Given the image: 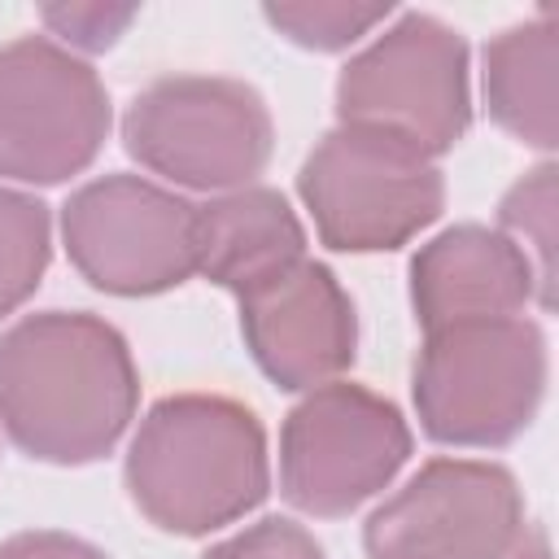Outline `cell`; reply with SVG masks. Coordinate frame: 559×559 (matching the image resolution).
Instances as JSON below:
<instances>
[{
  "label": "cell",
  "mask_w": 559,
  "mask_h": 559,
  "mask_svg": "<svg viewBox=\"0 0 559 559\" xmlns=\"http://www.w3.org/2000/svg\"><path fill=\"white\" fill-rule=\"evenodd\" d=\"M336 118L389 131L428 157L450 153L472 122L463 35L432 13H402L345 61Z\"/></svg>",
  "instance_id": "7"
},
{
  "label": "cell",
  "mask_w": 559,
  "mask_h": 559,
  "mask_svg": "<svg viewBox=\"0 0 559 559\" xmlns=\"http://www.w3.org/2000/svg\"><path fill=\"white\" fill-rule=\"evenodd\" d=\"M367 559H550L502 463L432 459L362 524Z\"/></svg>",
  "instance_id": "6"
},
{
  "label": "cell",
  "mask_w": 559,
  "mask_h": 559,
  "mask_svg": "<svg viewBox=\"0 0 559 559\" xmlns=\"http://www.w3.org/2000/svg\"><path fill=\"white\" fill-rule=\"evenodd\" d=\"M402 411L354 380L306 389L280 428V489L306 515H349L406 463Z\"/></svg>",
  "instance_id": "8"
},
{
  "label": "cell",
  "mask_w": 559,
  "mask_h": 559,
  "mask_svg": "<svg viewBox=\"0 0 559 559\" xmlns=\"http://www.w3.org/2000/svg\"><path fill=\"white\" fill-rule=\"evenodd\" d=\"M52 258L48 205L31 192L0 188V319L13 314L44 280Z\"/></svg>",
  "instance_id": "15"
},
{
  "label": "cell",
  "mask_w": 559,
  "mask_h": 559,
  "mask_svg": "<svg viewBox=\"0 0 559 559\" xmlns=\"http://www.w3.org/2000/svg\"><path fill=\"white\" fill-rule=\"evenodd\" d=\"M393 9L389 4H345V0H280L262 4V17L293 44L314 52H341L371 35Z\"/></svg>",
  "instance_id": "17"
},
{
  "label": "cell",
  "mask_w": 559,
  "mask_h": 559,
  "mask_svg": "<svg viewBox=\"0 0 559 559\" xmlns=\"http://www.w3.org/2000/svg\"><path fill=\"white\" fill-rule=\"evenodd\" d=\"M135 402L122 332L87 310H39L0 336V424L39 463H96L135 419Z\"/></svg>",
  "instance_id": "1"
},
{
  "label": "cell",
  "mask_w": 559,
  "mask_h": 559,
  "mask_svg": "<svg viewBox=\"0 0 559 559\" xmlns=\"http://www.w3.org/2000/svg\"><path fill=\"white\" fill-rule=\"evenodd\" d=\"M197 271L227 288L249 293L306 258V231L284 192L245 183L197 205Z\"/></svg>",
  "instance_id": "13"
},
{
  "label": "cell",
  "mask_w": 559,
  "mask_h": 559,
  "mask_svg": "<svg viewBox=\"0 0 559 559\" xmlns=\"http://www.w3.org/2000/svg\"><path fill=\"white\" fill-rule=\"evenodd\" d=\"M297 192L336 253L402 249L445 205V179L424 148L358 122H336L301 162Z\"/></svg>",
  "instance_id": "4"
},
{
  "label": "cell",
  "mask_w": 559,
  "mask_h": 559,
  "mask_svg": "<svg viewBox=\"0 0 559 559\" xmlns=\"http://www.w3.org/2000/svg\"><path fill=\"white\" fill-rule=\"evenodd\" d=\"M122 144L179 188L231 192L266 170L275 127L262 92L245 79L162 74L127 105Z\"/></svg>",
  "instance_id": "5"
},
{
  "label": "cell",
  "mask_w": 559,
  "mask_h": 559,
  "mask_svg": "<svg viewBox=\"0 0 559 559\" xmlns=\"http://www.w3.org/2000/svg\"><path fill=\"white\" fill-rule=\"evenodd\" d=\"M0 559H109V555L83 537L35 528V533H13L9 542H0Z\"/></svg>",
  "instance_id": "20"
},
{
  "label": "cell",
  "mask_w": 559,
  "mask_h": 559,
  "mask_svg": "<svg viewBox=\"0 0 559 559\" xmlns=\"http://www.w3.org/2000/svg\"><path fill=\"white\" fill-rule=\"evenodd\" d=\"M559 26L550 13L507 26L485 44V105L489 118L528 148L550 153L559 144L555 122Z\"/></svg>",
  "instance_id": "14"
},
{
  "label": "cell",
  "mask_w": 559,
  "mask_h": 559,
  "mask_svg": "<svg viewBox=\"0 0 559 559\" xmlns=\"http://www.w3.org/2000/svg\"><path fill=\"white\" fill-rule=\"evenodd\" d=\"M555 166L542 162L533 166L524 179H515L507 188V197L498 201V231L511 236L537 275V306L550 310L555 306Z\"/></svg>",
  "instance_id": "16"
},
{
  "label": "cell",
  "mask_w": 559,
  "mask_h": 559,
  "mask_svg": "<svg viewBox=\"0 0 559 559\" xmlns=\"http://www.w3.org/2000/svg\"><path fill=\"white\" fill-rule=\"evenodd\" d=\"M201 559H323V546L284 515H266L231 537H223L218 546H210Z\"/></svg>",
  "instance_id": "19"
},
{
  "label": "cell",
  "mask_w": 559,
  "mask_h": 559,
  "mask_svg": "<svg viewBox=\"0 0 559 559\" xmlns=\"http://www.w3.org/2000/svg\"><path fill=\"white\" fill-rule=\"evenodd\" d=\"M39 17L70 48H79V52H105L140 17V9L135 4H100V0H87V4H44Z\"/></svg>",
  "instance_id": "18"
},
{
  "label": "cell",
  "mask_w": 559,
  "mask_h": 559,
  "mask_svg": "<svg viewBox=\"0 0 559 559\" xmlns=\"http://www.w3.org/2000/svg\"><path fill=\"white\" fill-rule=\"evenodd\" d=\"M127 489L157 528L179 537L214 533L266 498V432L236 397H162L131 437Z\"/></svg>",
  "instance_id": "2"
},
{
  "label": "cell",
  "mask_w": 559,
  "mask_h": 559,
  "mask_svg": "<svg viewBox=\"0 0 559 559\" xmlns=\"http://www.w3.org/2000/svg\"><path fill=\"white\" fill-rule=\"evenodd\" d=\"M197 205L140 175H100L61 210L79 275L114 297H153L197 271Z\"/></svg>",
  "instance_id": "10"
},
{
  "label": "cell",
  "mask_w": 559,
  "mask_h": 559,
  "mask_svg": "<svg viewBox=\"0 0 559 559\" xmlns=\"http://www.w3.org/2000/svg\"><path fill=\"white\" fill-rule=\"evenodd\" d=\"M411 393L432 441L507 445L542 406L546 336L524 314L437 328L415 358Z\"/></svg>",
  "instance_id": "3"
},
{
  "label": "cell",
  "mask_w": 559,
  "mask_h": 559,
  "mask_svg": "<svg viewBox=\"0 0 559 559\" xmlns=\"http://www.w3.org/2000/svg\"><path fill=\"white\" fill-rule=\"evenodd\" d=\"M109 135V92L70 48L22 35L0 44V175L66 183Z\"/></svg>",
  "instance_id": "9"
},
{
  "label": "cell",
  "mask_w": 559,
  "mask_h": 559,
  "mask_svg": "<svg viewBox=\"0 0 559 559\" xmlns=\"http://www.w3.org/2000/svg\"><path fill=\"white\" fill-rule=\"evenodd\" d=\"M533 297V262L498 227H445L411 258V306L424 332L480 319H511Z\"/></svg>",
  "instance_id": "12"
},
{
  "label": "cell",
  "mask_w": 559,
  "mask_h": 559,
  "mask_svg": "<svg viewBox=\"0 0 559 559\" xmlns=\"http://www.w3.org/2000/svg\"><path fill=\"white\" fill-rule=\"evenodd\" d=\"M236 301H240L245 345L262 367V376L275 380L280 389L288 393L319 389L354 362L358 349L354 301L323 262L301 258L275 280L240 293Z\"/></svg>",
  "instance_id": "11"
}]
</instances>
